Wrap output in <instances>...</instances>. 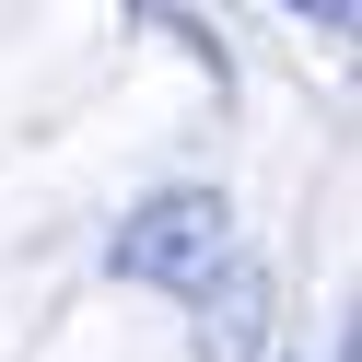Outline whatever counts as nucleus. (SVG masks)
<instances>
[{
	"instance_id": "nucleus-1",
	"label": "nucleus",
	"mask_w": 362,
	"mask_h": 362,
	"mask_svg": "<svg viewBox=\"0 0 362 362\" xmlns=\"http://www.w3.org/2000/svg\"><path fill=\"white\" fill-rule=\"evenodd\" d=\"M117 269L152 281V292H199L222 269V199L175 187V199H152V211H129L117 222Z\"/></svg>"
},
{
	"instance_id": "nucleus-2",
	"label": "nucleus",
	"mask_w": 362,
	"mask_h": 362,
	"mask_svg": "<svg viewBox=\"0 0 362 362\" xmlns=\"http://www.w3.org/2000/svg\"><path fill=\"white\" fill-rule=\"evenodd\" d=\"M199 351H211V362H257V351H269V281H257V269H211Z\"/></svg>"
},
{
	"instance_id": "nucleus-3",
	"label": "nucleus",
	"mask_w": 362,
	"mask_h": 362,
	"mask_svg": "<svg viewBox=\"0 0 362 362\" xmlns=\"http://www.w3.org/2000/svg\"><path fill=\"white\" fill-rule=\"evenodd\" d=\"M292 12H315V24H351V0H292Z\"/></svg>"
}]
</instances>
